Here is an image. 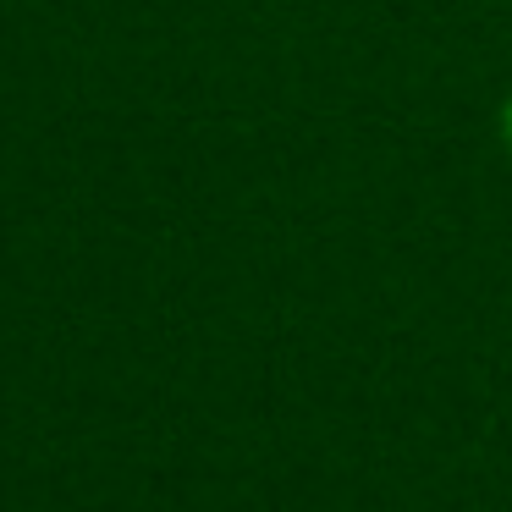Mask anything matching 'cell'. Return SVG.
Segmentation results:
<instances>
[{
	"mask_svg": "<svg viewBox=\"0 0 512 512\" xmlns=\"http://www.w3.org/2000/svg\"><path fill=\"white\" fill-rule=\"evenodd\" d=\"M501 138H507V149H512V100H507V111H501Z\"/></svg>",
	"mask_w": 512,
	"mask_h": 512,
	"instance_id": "obj_1",
	"label": "cell"
}]
</instances>
